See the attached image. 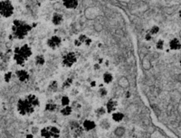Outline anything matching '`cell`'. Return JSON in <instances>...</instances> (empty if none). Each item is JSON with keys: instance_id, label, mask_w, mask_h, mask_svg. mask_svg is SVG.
I'll use <instances>...</instances> for the list:
<instances>
[{"instance_id": "7a4b0ae2", "label": "cell", "mask_w": 181, "mask_h": 138, "mask_svg": "<svg viewBox=\"0 0 181 138\" xmlns=\"http://www.w3.org/2000/svg\"><path fill=\"white\" fill-rule=\"evenodd\" d=\"M33 26H30L26 22H24L22 20H16L14 21L13 26H12V32H13L14 37L16 39L22 40L25 39L28 35V33L32 31Z\"/></svg>"}, {"instance_id": "9c48e42d", "label": "cell", "mask_w": 181, "mask_h": 138, "mask_svg": "<svg viewBox=\"0 0 181 138\" xmlns=\"http://www.w3.org/2000/svg\"><path fill=\"white\" fill-rule=\"evenodd\" d=\"M105 109H106V112L109 113V114H112L115 111H117V108H118V102L116 100H113V99H111L109 100V101L106 103V106L104 107Z\"/></svg>"}, {"instance_id": "30bf717a", "label": "cell", "mask_w": 181, "mask_h": 138, "mask_svg": "<svg viewBox=\"0 0 181 138\" xmlns=\"http://www.w3.org/2000/svg\"><path fill=\"white\" fill-rule=\"evenodd\" d=\"M82 127L84 131L86 132H90L92 130H93L95 127H96V123L93 121V120H91V119H85L83 122H82Z\"/></svg>"}, {"instance_id": "277c9868", "label": "cell", "mask_w": 181, "mask_h": 138, "mask_svg": "<svg viewBox=\"0 0 181 138\" xmlns=\"http://www.w3.org/2000/svg\"><path fill=\"white\" fill-rule=\"evenodd\" d=\"M42 138H60L61 131L54 125H46L40 130Z\"/></svg>"}, {"instance_id": "e0dca14e", "label": "cell", "mask_w": 181, "mask_h": 138, "mask_svg": "<svg viewBox=\"0 0 181 138\" xmlns=\"http://www.w3.org/2000/svg\"><path fill=\"white\" fill-rule=\"evenodd\" d=\"M170 48L173 51H177L181 48V43H180V41L177 39V38H173L172 40H170Z\"/></svg>"}, {"instance_id": "ac0fdd59", "label": "cell", "mask_w": 181, "mask_h": 138, "mask_svg": "<svg viewBox=\"0 0 181 138\" xmlns=\"http://www.w3.org/2000/svg\"><path fill=\"white\" fill-rule=\"evenodd\" d=\"M114 80L113 75L111 72H105L102 75V80L105 84H111Z\"/></svg>"}, {"instance_id": "5b68a950", "label": "cell", "mask_w": 181, "mask_h": 138, "mask_svg": "<svg viewBox=\"0 0 181 138\" xmlns=\"http://www.w3.org/2000/svg\"><path fill=\"white\" fill-rule=\"evenodd\" d=\"M77 55L74 52H69L62 58V64L65 68H71L77 62Z\"/></svg>"}, {"instance_id": "1f68e13d", "label": "cell", "mask_w": 181, "mask_h": 138, "mask_svg": "<svg viewBox=\"0 0 181 138\" xmlns=\"http://www.w3.org/2000/svg\"><path fill=\"white\" fill-rule=\"evenodd\" d=\"M26 138H34V135L30 133V134H26Z\"/></svg>"}, {"instance_id": "6da1fadb", "label": "cell", "mask_w": 181, "mask_h": 138, "mask_svg": "<svg viewBox=\"0 0 181 138\" xmlns=\"http://www.w3.org/2000/svg\"><path fill=\"white\" fill-rule=\"evenodd\" d=\"M39 106L40 101L38 97L34 94H29L18 100L16 109L19 115L22 117H30L34 114V112L39 107Z\"/></svg>"}, {"instance_id": "4316f807", "label": "cell", "mask_w": 181, "mask_h": 138, "mask_svg": "<svg viewBox=\"0 0 181 138\" xmlns=\"http://www.w3.org/2000/svg\"><path fill=\"white\" fill-rule=\"evenodd\" d=\"M164 44H165L164 41L162 39H160L158 42H157V43H156V47H157V49H158V50H163L164 49Z\"/></svg>"}, {"instance_id": "52a82bcc", "label": "cell", "mask_w": 181, "mask_h": 138, "mask_svg": "<svg viewBox=\"0 0 181 138\" xmlns=\"http://www.w3.org/2000/svg\"><path fill=\"white\" fill-rule=\"evenodd\" d=\"M69 127H70V129L72 133V135H74L75 138L81 136L84 132V130L82 127V125L76 120H72L69 123Z\"/></svg>"}, {"instance_id": "7402d4cb", "label": "cell", "mask_w": 181, "mask_h": 138, "mask_svg": "<svg viewBox=\"0 0 181 138\" xmlns=\"http://www.w3.org/2000/svg\"><path fill=\"white\" fill-rule=\"evenodd\" d=\"M106 113H107V112H106V109H105L104 107H98L97 109L95 110V114H96V116L99 117H104Z\"/></svg>"}, {"instance_id": "2e32d148", "label": "cell", "mask_w": 181, "mask_h": 138, "mask_svg": "<svg viewBox=\"0 0 181 138\" xmlns=\"http://www.w3.org/2000/svg\"><path fill=\"white\" fill-rule=\"evenodd\" d=\"M34 64L38 67H42L45 64V58L43 54H37L34 59Z\"/></svg>"}, {"instance_id": "8fae6325", "label": "cell", "mask_w": 181, "mask_h": 138, "mask_svg": "<svg viewBox=\"0 0 181 138\" xmlns=\"http://www.w3.org/2000/svg\"><path fill=\"white\" fill-rule=\"evenodd\" d=\"M16 77L19 80V81L21 82H26L28 81L29 78H30V75L28 73V71H26V70H19L16 71Z\"/></svg>"}, {"instance_id": "484cf974", "label": "cell", "mask_w": 181, "mask_h": 138, "mask_svg": "<svg viewBox=\"0 0 181 138\" xmlns=\"http://www.w3.org/2000/svg\"><path fill=\"white\" fill-rule=\"evenodd\" d=\"M72 79L68 78V79H66V80L64 81V83H63V87H64V89H69V87L72 86Z\"/></svg>"}, {"instance_id": "5bb4252c", "label": "cell", "mask_w": 181, "mask_h": 138, "mask_svg": "<svg viewBox=\"0 0 181 138\" xmlns=\"http://www.w3.org/2000/svg\"><path fill=\"white\" fill-rule=\"evenodd\" d=\"M124 114L122 112H119V111H115L114 113L112 114V121L116 122V123H119L122 122L124 119Z\"/></svg>"}, {"instance_id": "f546056e", "label": "cell", "mask_w": 181, "mask_h": 138, "mask_svg": "<svg viewBox=\"0 0 181 138\" xmlns=\"http://www.w3.org/2000/svg\"><path fill=\"white\" fill-rule=\"evenodd\" d=\"M11 78H12V73L11 72H8V73L5 74V80H6V82H8L11 80Z\"/></svg>"}, {"instance_id": "9a60e30c", "label": "cell", "mask_w": 181, "mask_h": 138, "mask_svg": "<svg viewBox=\"0 0 181 138\" xmlns=\"http://www.w3.org/2000/svg\"><path fill=\"white\" fill-rule=\"evenodd\" d=\"M99 125H100V127L102 128L103 130H109L112 127V123L110 122V120H109L108 118L103 117L100 120Z\"/></svg>"}, {"instance_id": "cb8c5ba5", "label": "cell", "mask_w": 181, "mask_h": 138, "mask_svg": "<svg viewBox=\"0 0 181 138\" xmlns=\"http://www.w3.org/2000/svg\"><path fill=\"white\" fill-rule=\"evenodd\" d=\"M70 97L68 96H63L62 98H61V105L64 107H67V106H70Z\"/></svg>"}, {"instance_id": "44dd1931", "label": "cell", "mask_w": 181, "mask_h": 138, "mask_svg": "<svg viewBox=\"0 0 181 138\" xmlns=\"http://www.w3.org/2000/svg\"><path fill=\"white\" fill-rule=\"evenodd\" d=\"M72 107L71 106H67V107H64L61 110V114L64 117H69L72 115Z\"/></svg>"}, {"instance_id": "4fadbf2b", "label": "cell", "mask_w": 181, "mask_h": 138, "mask_svg": "<svg viewBox=\"0 0 181 138\" xmlns=\"http://www.w3.org/2000/svg\"><path fill=\"white\" fill-rule=\"evenodd\" d=\"M64 21V16L62 14L60 13H57V12H55V13L53 14V16H52V23L54 26H60Z\"/></svg>"}, {"instance_id": "d4e9b609", "label": "cell", "mask_w": 181, "mask_h": 138, "mask_svg": "<svg viewBox=\"0 0 181 138\" xmlns=\"http://www.w3.org/2000/svg\"><path fill=\"white\" fill-rule=\"evenodd\" d=\"M119 85L122 87H127L128 86H129V80H128V79L127 78H125V77H122V79H120L119 80Z\"/></svg>"}, {"instance_id": "7c38bea8", "label": "cell", "mask_w": 181, "mask_h": 138, "mask_svg": "<svg viewBox=\"0 0 181 138\" xmlns=\"http://www.w3.org/2000/svg\"><path fill=\"white\" fill-rule=\"evenodd\" d=\"M63 6L66 9L74 10L77 8V6H79V2L77 0H64V1H63Z\"/></svg>"}, {"instance_id": "4dcf8cb0", "label": "cell", "mask_w": 181, "mask_h": 138, "mask_svg": "<svg viewBox=\"0 0 181 138\" xmlns=\"http://www.w3.org/2000/svg\"><path fill=\"white\" fill-rule=\"evenodd\" d=\"M150 40H151V34L148 33L146 35V41H150Z\"/></svg>"}, {"instance_id": "83f0119b", "label": "cell", "mask_w": 181, "mask_h": 138, "mask_svg": "<svg viewBox=\"0 0 181 138\" xmlns=\"http://www.w3.org/2000/svg\"><path fill=\"white\" fill-rule=\"evenodd\" d=\"M159 31H160V27L159 26H152L151 28H150V34H151V35H153V34H156V33H159Z\"/></svg>"}, {"instance_id": "ffe728a7", "label": "cell", "mask_w": 181, "mask_h": 138, "mask_svg": "<svg viewBox=\"0 0 181 138\" xmlns=\"http://www.w3.org/2000/svg\"><path fill=\"white\" fill-rule=\"evenodd\" d=\"M125 132H126V129L123 127H116L115 128V130H114V134L117 136V137H122L124 134H125Z\"/></svg>"}, {"instance_id": "d6986e66", "label": "cell", "mask_w": 181, "mask_h": 138, "mask_svg": "<svg viewBox=\"0 0 181 138\" xmlns=\"http://www.w3.org/2000/svg\"><path fill=\"white\" fill-rule=\"evenodd\" d=\"M58 90V82L56 80H52L48 85V91L54 93Z\"/></svg>"}, {"instance_id": "f1b7e54d", "label": "cell", "mask_w": 181, "mask_h": 138, "mask_svg": "<svg viewBox=\"0 0 181 138\" xmlns=\"http://www.w3.org/2000/svg\"><path fill=\"white\" fill-rule=\"evenodd\" d=\"M98 93L102 97H104L105 96H107L108 91H107V90L105 89V87H101V89H99V90H98Z\"/></svg>"}, {"instance_id": "d6a6232c", "label": "cell", "mask_w": 181, "mask_h": 138, "mask_svg": "<svg viewBox=\"0 0 181 138\" xmlns=\"http://www.w3.org/2000/svg\"><path fill=\"white\" fill-rule=\"evenodd\" d=\"M100 70V64H95L94 65V70Z\"/></svg>"}, {"instance_id": "ba28073f", "label": "cell", "mask_w": 181, "mask_h": 138, "mask_svg": "<svg viewBox=\"0 0 181 138\" xmlns=\"http://www.w3.org/2000/svg\"><path fill=\"white\" fill-rule=\"evenodd\" d=\"M46 44L50 49L56 50V49L60 48V46L62 45V39H61V37H59L57 35H53L48 38Z\"/></svg>"}, {"instance_id": "603a6c76", "label": "cell", "mask_w": 181, "mask_h": 138, "mask_svg": "<svg viewBox=\"0 0 181 138\" xmlns=\"http://www.w3.org/2000/svg\"><path fill=\"white\" fill-rule=\"evenodd\" d=\"M57 108V105L54 102H50V103H47L45 106V110L46 111H49V112H54L55 111V109Z\"/></svg>"}, {"instance_id": "8992f818", "label": "cell", "mask_w": 181, "mask_h": 138, "mask_svg": "<svg viewBox=\"0 0 181 138\" xmlns=\"http://www.w3.org/2000/svg\"><path fill=\"white\" fill-rule=\"evenodd\" d=\"M14 13V6L9 1L0 2V15L3 17H10Z\"/></svg>"}, {"instance_id": "3957f363", "label": "cell", "mask_w": 181, "mask_h": 138, "mask_svg": "<svg viewBox=\"0 0 181 138\" xmlns=\"http://www.w3.org/2000/svg\"><path fill=\"white\" fill-rule=\"evenodd\" d=\"M32 48L28 44H23L16 47L14 52V60L18 65H24L32 56Z\"/></svg>"}, {"instance_id": "836d02e7", "label": "cell", "mask_w": 181, "mask_h": 138, "mask_svg": "<svg viewBox=\"0 0 181 138\" xmlns=\"http://www.w3.org/2000/svg\"><path fill=\"white\" fill-rule=\"evenodd\" d=\"M91 86H93V87H94V86H95V82L93 81L92 83H91Z\"/></svg>"}]
</instances>
